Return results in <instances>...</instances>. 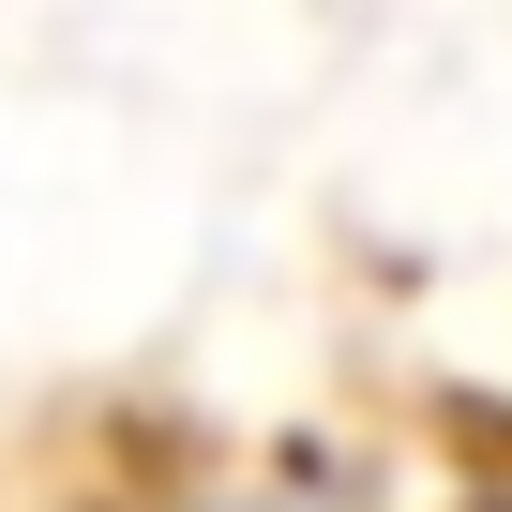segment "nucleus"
Listing matches in <instances>:
<instances>
[{
	"instance_id": "obj_1",
	"label": "nucleus",
	"mask_w": 512,
	"mask_h": 512,
	"mask_svg": "<svg viewBox=\"0 0 512 512\" xmlns=\"http://www.w3.org/2000/svg\"><path fill=\"white\" fill-rule=\"evenodd\" d=\"M181 512H317V497H272V482H256V497H181Z\"/></svg>"
}]
</instances>
